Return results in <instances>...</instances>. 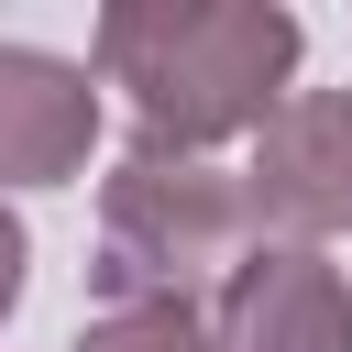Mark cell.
Returning a JSON list of instances; mask_svg holds the SVG:
<instances>
[{
    "instance_id": "obj_1",
    "label": "cell",
    "mask_w": 352,
    "mask_h": 352,
    "mask_svg": "<svg viewBox=\"0 0 352 352\" xmlns=\"http://www.w3.org/2000/svg\"><path fill=\"white\" fill-rule=\"evenodd\" d=\"M286 66H297V11L275 0H110L99 11V77L132 99L154 154H209L231 132H264Z\"/></svg>"
},
{
    "instance_id": "obj_2",
    "label": "cell",
    "mask_w": 352,
    "mask_h": 352,
    "mask_svg": "<svg viewBox=\"0 0 352 352\" xmlns=\"http://www.w3.org/2000/svg\"><path fill=\"white\" fill-rule=\"evenodd\" d=\"M253 253V198L242 176H220L209 154H154L132 143L99 187V242H88V286L99 308H198L209 286H231Z\"/></svg>"
},
{
    "instance_id": "obj_3",
    "label": "cell",
    "mask_w": 352,
    "mask_h": 352,
    "mask_svg": "<svg viewBox=\"0 0 352 352\" xmlns=\"http://www.w3.org/2000/svg\"><path fill=\"white\" fill-rule=\"evenodd\" d=\"M242 198H253V220H275L286 242L352 231V88H297V99H275V121L253 132Z\"/></svg>"
},
{
    "instance_id": "obj_4",
    "label": "cell",
    "mask_w": 352,
    "mask_h": 352,
    "mask_svg": "<svg viewBox=\"0 0 352 352\" xmlns=\"http://www.w3.org/2000/svg\"><path fill=\"white\" fill-rule=\"evenodd\" d=\"M209 352H352V286L319 242H264L220 286Z\"/></svg>"
},
{
    "instance_id": "obj_5",
    "label": "cell",
    "mask_w": 352,
    "mask_h": 352,
    "mask_svg": "<svg viewBox=\"0 0 352 352\" xmlns=\"http://www.w3.org/2000/svg\"><path fill=\"white\" fill-rule=\"evenodd\" d=\"M99 143V88L88 66L44 44H0V187H66Z\"/></svg>"
},
{
    "instance_id": "obj_6",
    "label": "cell",
    "mask_w": 352,
    "mask_h": 352,
    "mask_svg": "<svg viewBox=\"0 0 352 352\" xmlns=\"http://www.w3.org/2000/svg\"><path fill=\"white\" fill-rule=\"evenodd\" d=\"M66 352H209L198 308H99Z\"/></svg>"
},
{
    "instance_id": "obj_7",
    "label": "cell",
    "mask_w": 352,
    "mask_h": 352,
    "mask_svg": "<svg viewBox=\"0 0 352 352\" xmlns=\"http://www.w3.org/2000/svg\"><path fill=\"white\" fill-rule=\"evenodd\" d=\"M22 264H33V242H22V220L0 209V319L22 308Z\"/></svg>"
}]
</instances>
